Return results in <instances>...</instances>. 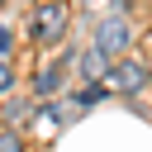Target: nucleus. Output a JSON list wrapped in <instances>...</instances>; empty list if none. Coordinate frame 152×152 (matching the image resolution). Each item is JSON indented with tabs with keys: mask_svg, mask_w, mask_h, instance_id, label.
Instances as JSON below:
<instances>
[{
	"mask_svg": "<svg viewBox=\"0 0 152 152\" xmlns=\"http://www.w3.org/2000/svg\"><path fill=\"white\" fill-rule=\"evenodd\" d=\"M109 76H114V86H119V90H142V86H147V66H142V62H133V57H119Z\"/></svg>",
	"mask_w": 152,
	"mask_h": 152,
	"instance_id": "nucleus-3",
	"label": "nucleus"
},
{
	"mask_svg": "<svg viewBox=\"0 0 152 152\" xmlns=\"http://www.w3.org/2000/svg\"><path fill=\"white\" fill-rule=\"evenodd\" d=\"M128 43H133V28H128V19L124 14H109V19H100V28H95V52H104V57H124L128 52Z\"/></svg>",
	"mask_w": 152,
	"mask_h": 152,
	"instance_id": "nucleus-2",
	"label": "nucleus"
},
{
	"mask_svg": "<svg viewBox=\"0 0 152 152\" xmlns=\"http://www.w3.org/2000/svg\"><path fill=\"white\" fill-rule=\"evenodd\" d=\"M0 152H28V147H24V138L14 128H0Z\"/></svg>",
	"mask_w": 152,
	"mask_h": 152,
	"instance_id": "nucleus-6",
	"label": "nucleus"
},
{
	"mask_svg": "<svg viewBox=\"0 0 152 152\" xmlns=\"http://www.w3.org/2000/svg\"><path fill=\"white\" fill-rule=\"evenodd\" d=\"M10 48H14V33H10V28H0V57H10Z\"/></svg>",
	"mask_w": 152,
	"mask_h": 152,
	"instance_id": "nucleus-8",
	"label": "nucleus"
},
{
	"mask_svg": "<svg viewBox=\"0 0 152 152\" xmlns=\"http://www.w3.org/2000/svg\"><path fill=\"white\" fill-rule=\"evenodd\" d=\"M104 66H109V57H104V52H95V48L81 57V76H90V81H100V71H104Z\"/></svg>",
	"mask_w": 152,
	"mask_h": 152,
	"instance_id": "nucleus-4",
	"label": "nucleus"
},
{
	"mask_svg": "<svg viewBox=\"0 0 152 152\" xmlns=\"http://www.w3.org/2000/svg\"><path fill=\"white\" fill-rule=\"evenodd\" d=\"M57 86H62V66H43V71H38V81H33V90H38V95H52Z\"/></svg>",
	"mask_w": 152,
	"mask_h": 152,
	"instance_id": "nucleus-5",
	"label": "nucleus"
},
{
	"mask_svg": "<svg viewBox=\"0 0 152 152\" xmlns=\"http://www.w3.org/2000/svg\"><path fill=\"white\" fill-rule=\"evenodd\" d=\"M10 86H14V71H10V62H5V57H0V95H5V90H10Z\"/></svg>",
	"mask_w": 152,
	"mask_h": 152,
	"instance_id": "nucleus-7",
	"label": "nucleus"
},
{
	"mask_svg": "<svg viewBox=\"0 0 152 152\" xmlns=\"http://www.w3.org/2000/svg\"><path fill=\"white\" fill-rule=\"evenodd\" d=\"M66 24H71L66 0H43V5L33 10V38H38V43H62V38H66Z\"/></svg>",
	"mask_w": 152,
	"mask_h": 152,
	"instance_id": "nucleus-1",
	"label": "nucleus"
}]
</instances>
